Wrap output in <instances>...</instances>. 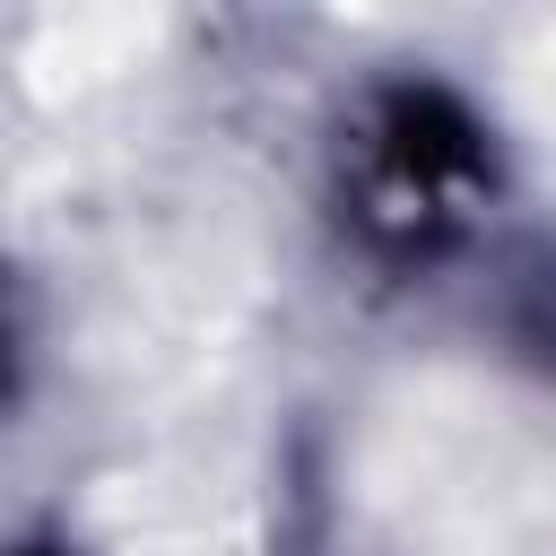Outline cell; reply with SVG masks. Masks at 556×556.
<instances>
[{"instance_id": "1", "label": "cell", "mask_w": 556, "mask_h": 556, "mask_svg": "<svg viewBox=\"0 0 556 556\" xmlns=\"http://www.w3.org/2000/svg\"><path fill=\"white\" fill-rule=\"evenodd\" d=\"M382 139H391V165L400 174H417V182H443V174H469L478 165V130L460 122V104L452 96H434V87H417V96H391V113H382Z\"/></svg>"}]
</instances>
